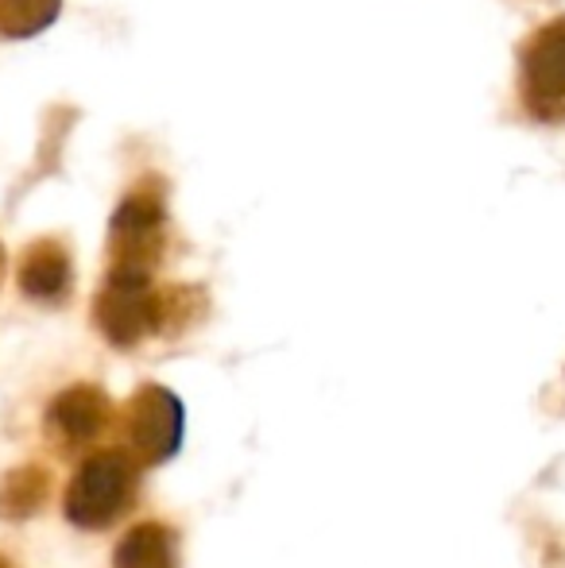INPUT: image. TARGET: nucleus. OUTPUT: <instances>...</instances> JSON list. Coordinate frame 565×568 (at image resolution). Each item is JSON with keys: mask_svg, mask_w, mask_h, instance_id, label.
Returning a JSON list of instances; mask_svg holds the SVG:
<instances>
[{"mask_svg": "<svg viewBox=\"0 0 565 568\" xmlns=\"http://www.w3.org/2000/svg\"><path fill=\"white\" fill-rule=\"evenodd\" d=\"M140 499V464L124 449L90 453L70 476L62 495V515L78 530H109L117 526Z\"/></svg>", "mask_w": 565, "mask_h": 568, "instance_id": "obj_1", "label": "nucleus"}, {"mask_svg": "<svg viewBox=\"0 0 565 568\" xmlns=\"http://www.w3.org/2000/svg\"><path fill=\"white\" fill-rule=\"evenodd\" d=\"M167 252V197L155 174L121 197L109 221V267L117 278H155Z\"/></svg>", "mask_w": 565, "mask_h": 568, "instance_id": "obj_2", "label": "nucleus"}, {"mask_svg": "<svg viewBox=\"0 0 565 568\" xmlns=\"http://www.w3.org/2000/svg\"><path fill=\"white\" fill-rule=\"evenodd\" d=\"M117 422V406L98 383H74L59 390L43 410V437L62 460H85L98 453Z\"/></svg>", "mask_w": 565, "mask_h": 568, "instance_id": "obj_3", "label": "nucleus"}, {"mask_svg": "<svg viewBox=\"0 0 565 568\" xmlns=\"http://www.w3.org/2000/svg\"><path fill=\"white\" fill-rule=\"evenodd\" d=\"M182 429H186V414H182L179 395L159 387V383L137 387V395H132L121 410L124 453H129L140 468H155V464L171 460L182 445Z\"/></svg>", "mask_w": 565, "mask_h": 568, "instance_id": "obj_4", "label": "nucleus"}, {"mask_svg": "<svg viewBox=\"0 0 565 568\" xmlns=\"http://www.w3.org/2000/svg\"><path fill=\"white\" fill-rule=\"evenodd\" d=\"M519 101L538 124L565 120V16L519 43Z\"/></svg>", "mask_w": 565, "mask_h": 568, "instance_id": "obj_5", "label": "nucleus"}, {"mask_svg": "<svg viewBox=\"0 0 565 568\" xmlns=\"http://www.w3.org/2000/svg\"><path fill=\"white\" fill-rule=\"evenodd\" d=\"M93 325L113 348H137L159 337V286L155 278H117L105 275L93 298Z\"/></svg>", "mask_w": 565, "mask_h": 568, "instance_id": "obj_6", "label": "nucleus"}, {"mask_svg": "<svg viewBox=\"0 0 565 568\" xmlns=\"http://www.w3.org/2000/svg\"><path fill=\"white\" fill-rule=\"evenodd\" d=\"M16 286L36 306H67L74 294V260L59 236H39L20 252Z\"/></svg>", "mask_w": 565, "mask_h": 568, "instance_id": "obj_7", "label": "nucleus"}, {"mask_svg": "<svg viewBox=\"0 0 565 568\" xmlns=\"http://www.w3.org/2000/svg\"><path fill=\"white\" fill-rule=\"evenodd\" d=\"M179 565V538L163 523H140L117 541L113 568H174Z\"/></svg>", "mask_w": 565, "mask_h": 568, "instance_id": "obj_8", "label": "nucleus"}, {"mask_svg": "<svg viewBox=\"0 0 565 568\" xmlns=\"http://www.w3.org/2000/svg\"><path fill=\"white\" fill-rule=\"evenodd\" d=\"M47 499H51V471L43 464H20L0 479V518L4 523L36 518L47 507Z\"/></svg>", "mask_w": 565, "mask_h": 568, "instance_id": "obj_9", "label": "nucleus"}, {"mask_svg": "<svg viewBox=\"0 0 565 568\" xmlns=\"http://www.w3.org/2000/svg\"><path fill=\"white\" fill-rule=\"evenodd\" d=\"M205 317V291L194 283L159 286V337H182Z\"/></svg>", "mask_w": 565, "mask_h": 568, "instance_id": "obj_10", "label": "nucleus"}, {"mask_svg": "<svg viewBox=\"0 0 565 568\" xmlns=\"http://www.w3.org/2000/svg\"><path fill=\"white\" fill-rule=\"evenodd\" d=\"M62 12V0H0V39H31Z\"/></svg>", "mask_w": 565, "mask_h": 568, "instance_id": "obj_11", "label": "nucleus"}, {"mask_svg": "<svg viewBox=\"0 0 565 568\" xmlns=\"http://www.w3.org/2000/svg\"><path fill=\"white\" fill-rule=\"evenodd\" d=\"M4 271H8V255H4V244H0V283H4Z\"/></svg>", "mask_w": 565, "mask_h": 568, "instance_id": "obj_12", "label": "nucleus"}, {"mask_svg": "<svg viewBox=\"0 0 565 568\" xmlns=\"http://www.w3.org/2000/svg\"><path fill=\"white\" fill-rule=\"evenodd\" d=\"M0 568H16V565H12V561H8V557H4V554H0Z\"/></svg>", "mask_w": 565, "mask_h": 568, "instance_id": "obj_13", "label": "nucleus"}]
</instances>
